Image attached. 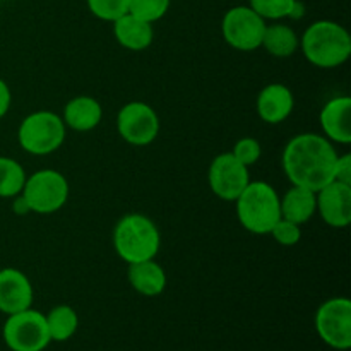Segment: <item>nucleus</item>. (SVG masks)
<instances>
[{
    "mask_svg": "<svg viewBox=\"0 0 351 351\" xmlns=\"http://www.w3.org/2000/svg\"><path fill=\"white\" fill-rule=\"evenodd\" d=\"M338 151L322 134L304 132L291 137L283 149L285 175L291 185L317 192L335 178Z\"/></svg>",
    "mask_w": 351,
    "mask_h": 351,
    "instance_id": "1",
    "label": "nucleus"
},
{
    "mask_svg": "<svg viewBox=\"0 0 351 351\" xmlns=\"http://www.w3.org/2000/svg\"><path fill=\"white\" fill-rule=\"evenodd\" d=\"M304 57L319 69H336L348 62L351 36L336 21L322 19L312 23L300 36Z\"/></svg>",
    "mask_w": 351,
    "mask_h": 351,
    "instance_id": "2",
    "label": "nucleus"
},
{
    "mask_svg": "<svg viewBox=\"0 0 351 351\" xmlns=\"http://www.w3.org/2000/svg\"><path fill=\"white\" fill-rule=\"evenodd\" d=\"M112 240L117 256L127 264L154 259L161 249L160 228L141 213L122 216L113 228Z\"/></svg>",
    "mask_w": 351,
    "mask_h": 351,
    "instance_id": "3",
    "label": "nucleus"
},
{
    "mask_svg": "<svg viewBox=\"0 0 351 351\" xmlns=\"http://www.w3.org/2000/svg\"><path fill=\"white\" fill-rule=\"evenodd\" d=\"M280 199L276 189L267 182H249L242 194L235 199L240 225L252 235H269L281 218Z\"/></svg>",
    "mask_w": 351,
    "mask_h": 351,
    "instance_id": "4",
    "label": "nucleus"
},
{
    "mask_svg": "<svg viewBox=\"0 0 351 351\" xmlns=\"http://www.w3.org/2000/svg\"><path fill=\"white\" fill-rule=\"evenodd\" d=\"M67 127L60 115L50 110L29 113L17 130L19 146L33 156H47L60 149L65 143Z\"/></svg>",
    "mask_w": 351,
    "mask_h": 351,
    "instance_id": "5",
    "label": "nucleus"
},
{
    "mask_svg": "<svg viewBox=\"0 0 351 351\" xmlns=\"http://www.w3.org/2000/svg\"><path fill=\"white\" fill-rule=\"evenodd\" d=\"M69 182L60 171L45 168L26 177L21 194L29 204L31 213L51 215L60 211L69 199Z\"/></svg>",
    "mask_w": 351,
    "mask_h": 351,
    "instance_id": "6",
    "label": "nucleus"
},
{
    "mask_svg": "<svg viewBox=\"0 0 351 351\" xmlns=\"http://www.w3.org/2000/svg\"><path fill=\"white\" fill-rule=\"evenodd\" d=\"M2 338L12 351H43L51 343L45 314L34 308L7 315Z\"/></svg>",
    "mask_w": 351,
    "mask_h": 351,
    "instance_id": "7",
    "label": "nucleus"
},
{
    "mask_svg": "<svg viewBox=\"0 0 351 351\" xmlns=\"http://www.w3.org/2000/svg\"><path fill=\"white\" fill-rule=\"evenodd\" d=\"M267 23L249 5L232 7L221 21L223 40L239 51H254L261 48Z\"/></svg>",
    "mask_w": 351,
    "mask_h": 351,
    "instance_id": "8",
    "label": "nucleus"
},
{
    "mask_svg": "<svg viewBox=\"0 0 351 351\" xmlns=\"http://www.w3.org/2000/svg\"><path fill=\"white\" fill-rule=\"evenodd\" d=\"M315 331L332 350L351 348V302L346 297L326 300L315 312Z\"/></svg>",
    "mask_w": 351,
    "mask_h": 351,
    "instance_id": "9",
    "label": "nucleus"
},
{
    "mask_svg": "<svg viewBox=\"0 0 351 351\" xmlns=\"http://www.w3.org/2000/svg\"><path fill=\"white\" fill-rule=\"evenodd\" d=\"M117 129L120 137L130 146H149L160 134V117L147 103L130 101L120 108L117 115Z\"/></svg>",
    "mask_w": 351,
    "mask_h": 351,
    "instance_id": "10",
    "label": "nucleus"
},
{
    "mask_svg": "<svg viewBox=\"0 0 351 351\" xmlns=\"http://www.w3.org/2000/svg\"><path fill=\"white\" fill-rule=\"evenodd\" d=\"M249 167L240 163L232 153H221L211 161L208 170V184L213 194L223 201L235 202L249 185Z\"/></svg>",
    "mask_w": 351,
    "mask_h": 351,
    "instance_id": "11",
    "label": "nucleus"
},
{
    "mask_svg": "<svg viewBox=\"0 0 351 351\" xmlns=\"http://www.w3.org/2000/svg\"><path fill=\"white\" fill-rule=\"evenodd\" d=\"M317 213L332 228H346L351 223V185L329 182L315 192Z\"/></svg>",
    "mask_w": 351,
    "mask_h": 351,
    "instance_id": "12",
    "label": "nucleus"
},
{
    "mask_svg": "<svg viewBox=\"0 0 351 351\" xmlns=\"http://www.w3.org/2000/svg\"><path fill=\"white\" fill-rule=\"evenodd\" d=\"M34 298L33 285L16 267L0 269V312L5 315L31 308Z\"/></svg>",
    "mask_w": 351,
    "mask_h": 351,
    "instance_id": "13",
    "label": "nucleus"
},
{
    "mask_svg": "<svg viewBox=\"0 0 351 351\" xmlns=\"http://www.w3.org/2000/svg\"><path fill=\"white\" fill-rule=\"evenodd\" d=\"M295 96L288 86L281 82H271L264 86L256 99L257 115L269 125L283 123L293 113Z\"/></svg>",
    "mask_w": 351,
    "mask_h": 351,
    "instance_id": "14",
    "label": "nucleus"
},
{
    "mask_svg": "<svg viewBox=\"0 0 351 351\" xmlns=\"http://www.w3.org/2000/svg\"><path fill=\"white\" fill-rule=\"evenodd\" d=\"M319 123L326 139L331 143L348 146L351 143V98L350 96H336L329 99L321 110Z\"/></svg>",
    "mask_w": 351,
    "mask_h": 351,
    "instance_id": "15",
    "label": "nucleus"
},
{
    "mask_svg": "<svg viewBox=\"0 0 351 351\" xmlns=\"http://www.w3.org/2000/svg\"><path fill=\"white\" fill-rule=\"evenodd\" d=\"M65 127L75 130V132H89L96 129L103 120V106L93 96H75L69 99L64 106V115H62Z\"/></svg>",
    "mask_w": 351,
    "mask_h": 351,
    "instance_id": "16",
    "label": "nucleus"
},
{
    "mask_svg": "<svg viewBox=\"0 0 351 351\" xmlns=\"http://www.w3.org/2000/svg\"><path fill=\"white\" fill-rule=\"evenodd\" d=\"M113 36L120 47L130 51H143L151 47L154 40L153 24L125 12L113 21Z\"/></svg>",
    "mask_w": 351,
    "mask_h": 351,
    "instance_id": "17",
    "label": "nucleus"
},
{
    "mask_svg": "<svg viewBox=\"0 0 351 351\" xmlns=\"http://www.w3.org/2000/svg\"><path fill=\"white\" fill-rule=\"evenodd\" d=\"M127 280L137 293L147 298L163 293L168 283L167 273L161 267V264H158L154 259L129 264Z\"/></svg>",
    "mask_w": 351,
    "mask_h": 351,
    "instance_id": "18",
    "label": "nucleus"
},
{
    "mask_svg": "<svg viewBox=\"0 0 351 351\" xmlns=\"http://www.w3.org/2000/svg\"><path fill=\"white\" fill-rule=\"evenodd\" d=\"M281 218L293 221L297 225H305L311 221L312 216L317 213V202H315V191L311 189L291 185L283 197L280 199Z\"/></svg>",
    "mask_w": 351,
    "mask_h": 351,
    "instance_id": "19",
    "label": "nucleus"
},
{
    "mask_svg": "<svg viewBox=\"0 0 351 351\" xmlns=\"http://www.w3.org/2000/svg\"><path fill=\"white\" fill-rule=\"evenodd\" d=\"M261 47L273 57L288 58L295 55V51L300 48V36L288 24H267Z\"/></svg>",
    "mask_w": 351,
    "mask_h": 351,
    "instance_id": "20",
    "label": "nucleus"
},
{
    "mask_svg": "<svg viewBox=\"0 0 351 351\" xmlns=\"http://www.w3.org/2000/svg\"><path fill=\"white\" fill-rule=\"evenodd\" d=\"M45 319H47L48 335L51 341H69L77 332L79 317L77 312L71 305H57L48 314H45Z\"/></svg>",
    "mask_w": 351,
    "mask_h": 351,
    "instance_id": "21",
    "label": "nucleus"
},
{
    "mask_svg": "<svg viewBox=\"0 0 351 351\" xmlns=\"http://www.w3.org/2000/svg\"><path fill=\"white\" fill-rule=\"evenodd\" d=\"M26 177V170L19 161L0 156V197L12 199L14 195L21 194Z\"/></svg>",
    "mask_w": 351,
    "mask_h": 351,
    "instance_id": "22",
    "label": "nucleus"
},
{
    "mask_svg": "<svg viewBox=\"0 0 351 351\" xmlns=\"http://www.w3.org/2000/svg\"><path fill=\"white\" fill-rule=\"evenodd\" d=\"M297 0H249L250 9L256 10L264 21L287 19L293 12Z\"/></svg>",
    "mask_w": 351,
    "mask_h": 351,
    "instance_id": "23",
    "label": "nucleus"
},
{
    "mask_svg": "<svg viewBox=\"0 0 351 351\" xmlns=\"http://www.w3.org/2000/svg\"><path fill=\"white\" fill-rule=\"evenodd\" d=\"M171 0H129V10L127 12L146 23H158L163 19L165 14L170 9Z\"/></svg>",
    "mask_w": 351,
    "mask_h": 351,
    "instance_id": "24",
    "label": "nucleus"
},
{
    "mask_svg": "<svg viewBox=\"0 0 351 351\" xmlns=\"http://www.w3.org/2000/svg\"><path fill=\"white\" fill-rule=\"evenodd\" d=\"M88 9L98 19L113 23L129 10V0H86Z\"/></svg>",
    "mask_w": 351,
    "mask_h": 351,
    "instance_id": "25",
    "label": "nucleus"
},
{
    "mask_svg": "<svg viewBox=\"0 0 351 351\" xmlns=\"http://www.w3.org/2000/svg\"><path fill=\"white\" fill-rule=\"evenodd\" d=\"M269 235L281 247H295L302 240V226L285 218H280L269 232Z\"/></svg>",
    "mask_w": 351,
    "mask_h": 351,
    "instance_id": "26",
    "label": "nucleus"
},
{
    "mask_svg": "<svg viewBox=\"0 0 351 351\" xmlns=\"http://www.w3.org/2000/svg\"><path fill=\"white\" fill-rule=\"evenodd\" d=\"M233 156L243 163L245 167H252L257 161L261 160V154H263V147H261V143L256 139V137H242L235 143L232 151Z\"/></svg>",
    "mask_w": 351,
    "mask_h": 351,
    "instance_id": "27",
    "label": "nucleus"
},
{
    "mask_svg": "<svg viewBox=\"0 0 351 351\" xmlns=\"http://www.w3.org/2000/svg\"><path fill=\"white\" fill-rule=\"evenodd\" d=\"M332 180L341 182V184L351 185V154H338L335 167V178Z\"/></svg>",
    "mask_w": 351,
    "mask_h": 351,
    "instance_id": "28",
    "label": "nucleus"
},
{
    "mask_svg": "<svg viewBox=\"0 0 351 351\" xmlns=\"http://www.w3.org/2000/svg\"><path fill=\"white\" fill-rule=\"evenodd\" d=\"M10 103H12V93H10L9 84L0 77V119L7 115L10 110Z\"/></svg>",
    "mask_w": 351,
    "mask_h": 351,
    "instance_id": "29",
    "label": "nucleus"
},
{
    "mask_svg": "<svg viewBox=\"0 0 351 351\" xmlns=\"http://www.w3.org/2000/svg\"><path fill=\"white\" fill-rule=\"evenodd\" d=\"M12 211L16 216H27L31 215V208L23 194H17L12 197Z\"/></svg>",
    "mask_w": 351,
    "mask_h": 351,
    "instance_id": "30",
    "label": "nucleus"
}]
</instances>
